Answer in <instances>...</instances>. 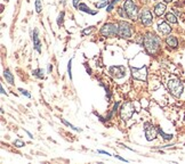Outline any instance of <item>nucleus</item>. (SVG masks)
I'll use <instances>...</instances> for the list:
<instances>
[{
	"mask_svg": "<svg viewBox=\"0 0 185 164\" xmlns=\"http://www.w3.org/2000/svg\"><path fill=\"white\" fill-rule=\"evenodd\" d=\"M160 39L159 37H157L155 34H152V33H148V34L144 37V47H145V50L148 54H154L157 52V50L160 47Z\"/></svg>",
	"mask_w": 185,
	"mask_h": 164,
	"instance_id": "nucleus-1",
	"label": "nucleus"
},
{
	"mask_svg": "<svg viewBox=\"0 0 185 164\" xmlns=\"http://www.w3.org/2000/svg\"><path fill=\"white\" fill-rule=\"evenodd\" d=\"M99 33L103 37H107V38L115 37V35L119 34V25L114 24V23H106L102 26Z\"/></svg>",
	"mask_w": 185,
	"mask_h": 164,
	"instance_id": "nucleus-2",
	"label": "nucleus"
},
{
	"mask_svg": "<svg viewBox=\"0 0 185 164\" xmlns=\"http://www.w3.org/2000/svg\"><path fill=\"white\" fill-rule=\"evenodd\" d=\"M168 89L170 91V94L175 97H181V95L183 94V90H184V87L183 83L179 81V80H169L168 81Z\"/></svg>",
	"mask_w": 185,
	"mask_h": 164,
	"instance_id": "nucleus-3",
	"label": "nucleus"
},
{
	"mask_svg": "<svg viewBox=\"0 0 185 164\" xmlns=\"http://www.w3.org/2000/svg\"><path fill=\"white\" fill-rule=\"evenodd\" d=\"M123 9L127 13V16L130 19H136L137 15H138V8L137 6L134 4L132 0H126L123 4Z\"/></svg>",
	"mask_w": 185,
	"mask_h": 164,
	"instance_id": "nucleus-4",
	"label": "nucleus"
},
{
	"mask_svg": "<svg viewBox=\"0 0 185 164\" xmlns=\"http://www.w3.org/2000/svg\"><path fill=\"white\" fill-rule=\"evenodd\" d=\"M132 114H134V105L132 102H126L120 108V117L123 121H128L129 119H132Z\"/></svg>",
	"mask_w": 185,
	"mask_h": 164,
	"instance_id": "nucleus-5",
	"label": "nucleus"
},
{
	"mask_svg": "<svg viewBox=\"0 0 185 164\" xmlns=\"http://www.w3.org/2000/svg\"><path fill=\"white\" fill-rule=\"evenodd\" d=\"M119 25V37H121L123 39H129L132 37V25L125 21H120L118 23Z\"/></svg>",
	"mask_w": 185,
	"mask_h": 164,
	"instance_id": "nucleus-6",
	"label": "nucleus"
},
{
	"mask_svg": "<svg viewBox=\"0 0 185 164\" xmlns=\"http://www.w3.org/2000/svg\"><path fill=\"white\" fill-rule=\"evenodd\" d=\"M144 132H145V137L148 141H152L153 139H155L157 135H158V129L154 128L153 124H151L149 122L144 123Z\"/></svg>",
	"mask_w": 185,
	"mask_h": 164,
	"instance_id": "nucleus-7",
	"label": "nucleus"
},
{
	"mask_svg": "<svg viewBox=\"0 0 185 164\" xmlns=\"http://www.w3.org/2000/svg\"><path fill=\"white\" fill-rule=\"evenodd\" d=\"M130 71H132V75L134 79L141 80V81H146V77H148V69H146V66H143L141 69H136V67L130 66Z\"/></svg>",
	"mask_w": 185,
	"mask_h": 164,
	"instance_id": "nucleus-8",
	"label": "nucleus"
},
{
	"mask_svg": "<svg viewBox=\"0 0 185 164\" xmlns=\"http://www.w3.org/2000/svg\"><path fill=\"white\" fill-rule=\"evenodd\" d=\"M109 72L111 75L115 79H122L126 77V67L122 65H117V66H111L109 69Z\"/></svg>",
	"mask_w": 185,
	"mask_h": 164,
	"instance_id": "nucleus-9",
	"label": "nucleus"
},
{
	"mask_svg": "<svg viewBox=\"0 0 185 164\" xmlns=\"http://www.w3.org/2000/svg\"><path fill=\"white\" fill-rule=\"evenodd\" d=\"M140 18H141V22L143 25L145 26H149L152 24V22H153V17H152V14H151V11L149 9H144L143 11L141 13V15H140Z\"/></svg>",
	"mask_w": 185,
	"mask_h": 164,
	"instance_id": "nucleus-10",
	"label": "nucleus"
},
{
	"mask_svg": "<svg viewBox=\"0 0 185 164\" xmlns=\"http://www.w3.org/2000/svg\"><path fill=\"white\" fill-rule=\"evenodd\" d=\"M32 40H33V46H35V49L38 52H41V43L39 40V37H38V30L35 29L33 35H32Z\"/></svg>",
	"mask_w": 185,
	"mask_h": 164,
	"instance_id": "nucleus-11",
	"label": "nucleus"
},
{
	"mask_svg": "<svg viewBox=\"0 0 185 164\" xmlns=\"http://www.w3.org/2000/svg\"><path fill=\"white\" fill-rule=\"evenodd\" d=\"M158 30L161 34H169L171 31V27L168 25L166 22H160L158 25Z\"/></svg>",
	"mask_w": 185,
	"mask_h": 164,
	"instance_id": "nucleus-12",
	"label": "nucleus"
},
{
	"mask_svg": "<svg viewBox=\"0 0 185 164\" xmlns=\"http://www.w3.org/2000/svg\"><path fill=\"white\" fill-rule=\"evenodd\" d=\"M166 13V4H158L155 7H154V14L157 16H161Z\"/></svg>",
	"mask_w": 185,
	"mask_h": 164,
	"instance_id": "nucleus-13",
	"label": "nucleus"
},
{
	"mask_svg": "<svg viewBox=\"0 0 185 164\" xmlns=\"http://www.w3.org/2000/svg\"><path fill=\"white\" fill-rule=\"evenodd\" d=\"M166 43H167L169 47H171V48H176L177 46H178L177 38L176 37H174V35H169V37H167V39H166Z\"/></svg>",
	"mask_w": 185,
	"mask_h": 164,
	"instance_id": "nucleus-14",
	"label": "nucleus"
},
{
	"mask_svg": "<svg viewBox=\"0 0 185 164\" xmlns=\"http://www.w3.org/2000/svg\"><path fill=\"white\" fill-rule=\"evenodd\" d=\"M4 78L6 79V81L9 85H14V75H13V73H10V71L8 69L4 71Z\"/></svg>",
	"mask_w": 185,
	"mask_h": 164,
	"instance_id": "nucleus-15",
	"label": "nucleus"
},
{
	"mask_svg": "<svg viewBox=\"0 0 185 164\" xmlns=\"http://www.w3.org/2000/svg\"><path fill=\"white\" fill-rule=\"evenodd\" d=\"M78 9L81 10V11H84V13H88V14H90V15H95V14L97 13L96 10H91L89 7H87L86 4H80V5H78Z\"/></svg>",
	"mask_w": 185,
	"mask_h": 164,
	"instance_id": "nucleus-16",
	"label": "nucleus"
},
{
	"mask_svg": "<svg viewBox=\"0 0 185 164\" xmlns=\"http://www.w3.org/2000/svg\"><path fill=\"white\" fill-rule=\"evenodd\" d=\"M33 75H35V78L38 79H44L45 78V71L42 69H33Z\"/></svg>",
	"mask_w": 185,
	"mask_h": 164,
	"instance_id": "nucleus-17",
	"label": "nucleus"
},
{
	"mask_svg": "<svg viewBox=\"0 0 185 164\" xmlns=\"http://www.w3.org/2000/svg\"><path fill=\"white\" fill-rule=\"evenodd\" d=\"M166 19H167L169 23H173V24H176L177 23L176 16H175L173 13H168L167 15H166Z\"/></svg>",
	"mask_w": 185,
	"mask_h": 164,
	"instance_id": "nucleus-18",
	"label": "nucleus"
},
{
	"mask_svg": "<svg viewBox=\"0 0 185 164\" xmlns=\"http://www.w3.org/2000/svg\"><path fill=\"white\" fill-rule=\"evenodd\" d=\"M158 132H159V135L165 139V140H170V139L173 138V135H168V133H166V132H163V130H161L160 128L158 129Z\"/></svg>",
	"mask_w": 185,
	"mask_h": 164,
	"instance_id": "nucleus-19",
	"label": "nucleus"
},
{
	"mask_svg": "<svg viewBox=\"0 0 185 164\" xmlns=\"http://www.w3.org/2000/svg\"><path fill=\"white\" fill-rule=\"evenodd\" d=\"M35 11L37 13H41V9H42V2L41 0H35Z\"/></svg>",
	"mask_w": 185,
	"mask_h": 164,
	"instance_id": "nucleus-20",
	"label": "nucleus"
},
{
	"mask_svg": "<svg viewBox=\"0 0 185 164\" xmlns=\"http://www.w3.org/2000/svg\"><path fill=\"white\" fill-rule=\"evenodd\" d=\"M62 122H63V123H64V124H65L66 127H69V128H71V129L76 130V131H79V132L81 131V129H79V128H77V127H74L73 124H71V123H69L68 121H65L64 119H62Z\"/></svg>",
	"mask_w": 185,
	"mask_h": 164,
	"instance_id": "nucleus-21",
	"label": "nucleus"
},
{
	"mask_svg": "<svg viewBox=\"0 0 185 164\" xmlns=\"http://www.w3.org/2000/svg\"><path fill=\"white\" fill-rule=\"evenodd\" d=\"M63 21H64V11H62L61 14L58 15V18H57V25L58 26L63 25Z\"/></svg>",
	"mask_w": 185,
	"mask_h": 164,
	"instance_id": "nucleus-22",
	"label": "nucleus"
},
{
	"mask_svg": "<svg viewBox=\"0 0 185 164\" xmlns=\"http://www.w3.org/2000/svg\"><path fill=\"white\" fill-rule=\"evenodd\" d=\"M68 74L70 77V80H72V59H70L68 63Z\"/></svg>",
	"mask_w": 185,
	"mask_h": 164,
	"instance_id": "nucleus-23",
	"label": "nucleus"
},
{
	"mask_svg": "<svg viewBox=\"0 0 185 164\" xmlns=\"http://www.w3.org/2000/svg\"><path fill=\"white\" fill-rule=\"evenodd\" d=\"M107 5H109V0H104L103 2H101V4H98V5L96 4V7H97V9H101V8H103V7H106Z\"/></svg>",
	"mask_w": 185,
	"mask_h": 164,
	"instance_id": "nucleus-24",
	"label": "nucleus"
},
{
	"mask_svg": "<svg viewBox=\"0 0 185 164\" xmlns=\"http://www.w3.org/2000/svg\"><path fill=\"white\" fill-rule=\"evenodd\" d=\"M94 30V26H89V29H85L84 31H82V35H87V34H90L91 33V31Z\"/></svg>",
	"mask_w": 185,
	"mask_h": 164,
	"instance_id": "nucleus-25",
	"label": "nucleus"
},
{
	"mask_svg": "<svg viewBox=\"0 0 185 164\" xmlns=\"http://www.w3.org/2000/svg\"><path fill=\"white\" fill-rule=\"evenodd\" d=\"M14 145L16 147H18V148H19V147H23L24 146V141H22V140H19V139H16V140L14 141Z\"/></svg>",
	"mask_w": 185,
	"mask_h": 164,
	"instance_id": "nucleus-26",
	"label": "nucleus"
},
{
	"mask_svg": "<svg viewBox=\"0 0 185 164\" xmlns=\"http://www.w3.org/2000/svg\"><path fill=\"white\" fill-rule=\"evenodd\" d=\"M118 13H119V14H120V16H121V17H128V16H127V13H126V10H125V9L123 8H118Z\"/></svg>",
	"mask_w": 185,
	"mask_h": 164,
	"instance_id": "nucleus-27",
	"label": "nucleus"
},
{
	"mask_svg": "<svg viewBox=\"0 0 185 164\" xmlns=\"http://www.w3.org/2000/svg\"><path fill=\"white\" fill-rule=\"evenodd\" d=\"M18 90L21 91V94H22V95H24L25 97H27V98H30V97H31V95H30V92H27V90H24V89H22V88H19Z\"/></svg>",
	"mask_w": 185,
	"mask_h": 164,
	"instance_id": "nucleus-28",
	"label": "nucleus"
},
{
	"mask_svg": "<svg viewBox=\"0 0 185 164\" xmlns=\"http://www.w3.org/2000/svg\"><path fill=\"white\" fill-rule=\"evenodd\" d=\"M113 5H114V4H112V2H110V5H109V6H107V11H111V10H112V9H113Z\"/></svg>",
	"mask_w": 185,
	"mask_h": 164,
	"instance_id": "nucleus-29",
	"label": "nucleus"
},
{
	"mask_svg": "<svg viewBox=\"0 0 185 164\" xmlns=\"http://www.w3.org/2000/svg\"><path fill=\"white\" fill-rule=\"evenodd\" d=\"M52 69H53L52 64H48V67H47V73H50V72H52Z\"/></svg>",
	"mask_w": 185,
	"mask_h": 164,
	"instance_id": "nucleus-30",
	"label": "nucleus"
},
{
	"mask_svg": "<svg viewBox=\"0 0 185 164\" xmlns=\"http://www.w3.org/2000/svg\"><path fill=\"white\" fill-rule=\"evenodd\" d=\"M97 152H98V153H101V154H105V155L111 156V154H109V153H107V152H105V150H101V149H99V150H97Z\"/></svg>",
	"mask_w": 185,
	"mask_h": 164,
	"instance_id": "nucleus-31",
	"label": "nucleus"
},
{
	"mask_svg": "<svg viewBox=\"0 0 185 164\" xmlns=\"http://www.w3.org/2000/svg\"><path fill=\"white\" fill-rule=\"evenodd\" d=\"M114 157H117V158H119V160H121V161H123V162H128L127 160H125L123 157H121V156H119V155H113Z\"/></svg>",
	"mask_w": 185,
	"mask_h": 164,
	"instance_id": "nucleus-32",
	"label": "nucleus"
},
{
	"mask_svg": "<svg viewBox=\"0 0 185 164\" xmlns=\"http://www.w3.org/2000/svg\"><path fill=\"white\" fill-rule=\"evenodd\" d=\"M78 1H79V0H73V6H74L76 8H78Z\"/></svg>",
	"mask_w": 185,
	"mask_h": 164,
	"instance_id": "nucleus-33",
	"label": "nucleus"
},
{
	"mask_svg": "<svg viewBox=\"0 0 185 164\" xmlns=\"http://www.w3.org/2000/svg\"><path fill=\"white\" fill-rule=\"evenodd\" d=\"M1 94H4V95L6 94V91H5V89H4V87L2 86H1Z\"/></svg>",
	"mask_w": 185,
	"mask_h": 164,
	"instance_id": "nucleus-34",
	"label": "nucleus"
},
{
	"mask_svg": "<svg viewBox=\"0 0 185 164\" xmlns=\"http://www.w3.org/2000/svg\"><path fill=\"white\" fill-rule=\"evenodd\" d=\"M27 133L29 135V137H30V138H33V136L31 135V132H29V131H27Z\"/></svg>",
	"mask_w": 185,
	"mask_h": 164,
	"instance_id": "nucleus-35",
	"label": "nucleus"
},
{
	"mask_svg": "<svg viewBox=\"0 0 185 164\" xmlns=\"http://www.w3.org/2000/svg\"><path fill=\"white\" fill-rule=\"evenodd\" d=\"M170 1H171V0H165V2H166V4H168V2H170Z\"/></svg>",
	"mask_w": 185,
	"mask_h": 164,
	"instance_id": "nucleus-36",
	"label": "nucleus"
}]
</instances>
